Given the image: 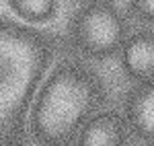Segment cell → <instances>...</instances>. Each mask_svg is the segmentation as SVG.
I'll use <instances>...</instances> for the list:
<instances>
[{
	"label": "cell",
	"mask_w": 154,
	"mask_h": 146,
	"mask_svg": "<svg viewBox=\"0 0 154 146\" xmlns=\"http://www.w3.org/2000/svg\"><path fill=\"white\" fill-rule=\"evenodd\" d=\"M74 37L84 54L103 58L123 45V23L109 4L86 6L74 25Z\"/></svg>",
	"instance_id": "cell-2"
},
{
	"label": "cell",
	"mask_w": 154,
	"mask_h": 146,
	"mask_svg": "<svg viewBox=\"0 0 154 146\" xmlns=\"http://www.w3.org/2000/svg\"><path fill=\"white\" fill-rule=\"evenodd\" d=\"M95 107V82L88 74L64 66L49 76L33 107L31 126L41 142H68L91 117Z\"/></svg>",
	"instance_id": "cell-1"
},
{
	"label": "cell",
	"mask_w": 154,
	"mask_h": 146,
	"mask_svg": "<svg viewBox=\"0 0 154 146\" xmlns=\"http://www.w3.org/2000/svg\"><path fill=\"white\" fill-rule=\"evenodd\" d=\"M128 120L146 140H154V80L144 82L128 101Z\"/></svg>",
	"instance_id": "cell-5"
},
{
	"label": "cell",
	"mask_w": 154,
	"mask_h": 146,
	"mask_svg": "<svg viewBox=\"0 0 154 146\" xmlns=\"http://www.w3.org/2000/svg\"><path fill=\"white\" fill-rule=\"evenodd\" d=\"M131 2H134V8L140 12L144 19L154 21V0H131Z\"/></svg>",
	"instance_id": "cell-7"
},
{
	"label": "cell",
	"mask_w": 154,
	"mask_h": 146,
	"mask_svg": "<svg viewBox=\"0 0 154 146\" xmlns=\"http://www.w3.org/2000/svg\"><path fill=\"white\" fill-rule=\"evenodd\" d=\"M11 8L25 21L43 23L54 14L56 0H11Z\"/></svg>",
	"instance_id": "cell-6"
},
{
	"label": "cell",
	"mask_w": 154,
	"mask_h": 146,
	"mask_svg": "<svg viewBox=\"0 0 154 146\" xmlns=\"http://www.w3.org/2000/svg\"><path fill=\"white\" fill-rule=\"evenodd\" d=\"M125 140V123L115 113L88 117L78 130V142L84 146H119Z\"/></svg>",
	"instance_id": "cell-3"
},
{
	"label": "cell",
	"mask_w": 154,
	"mask_h": 146,
	"mask_svg": "<svg viewBox=\"0 0 154 146\" xmlns=\"http://www.w3.org/2000/svg\"><path fill=\"white\" fill-rule=\"evenodd\" d=\"M123 66L125 70L142 80H154V35H136L123 43Z\"/></svg>",
	"instance_id": "cell-4"
}]
</instances>
